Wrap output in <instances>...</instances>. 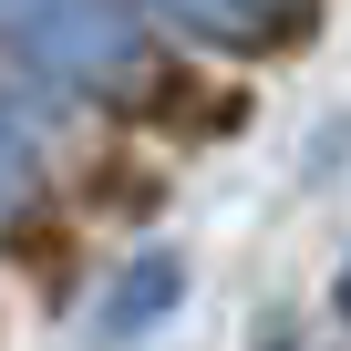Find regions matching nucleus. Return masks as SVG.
Returning a JSON list of instances; mask_svg holds the SVG:
<instances>
[{"label":"nucleus","mask_w":351,"mask_h":351,"mask_svg":"<svg viewBox=\"0 0 351 351\" xmlns=\"http://www.w3.org/2000/svg\"><path fill=\"white\" fill-rule=\"evenodd\" d=\"M176 21H197V32H258V21H300V0H165Z\"/></svg>","instance_id":"f257e3e1"}]
</instances>
